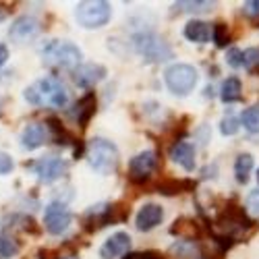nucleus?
<instances>
[{
    "mask_svg": "<svg viewBox=\"0 0 259 259\" xmlns=\"http://www.w3.org/2000/svg\"><path fill=\"white\" fill-rule=\"evenodd\" d=\"M128 249H131V236L126 232H114L110 239L100 247V257L102 259H116V257L124 255Z\"/></svg>",
    "mask_w": 259,
    "mask_h": 259,
    "instance_id": "f8f14e48",
    "label": "nucleus"
},
{
    "mask_svg": "<svg viewBox=\"0 0 259 259\" xmlns=\"http://www.w3.org/2000/svg\"><path fill=\"white\" fill-rule=\"evenodd\" d=\"M247 207H249L255 215H259V189H255V191L249 193V197H247Z\"/></svg>",
    "mask_w": 259,
    "mask_h": 259,
    "instance_id": "cd10ccee",
    "label": "nucleus"
},
{
    "mask_svg": "<svg viewBox=\"0 0 259 259\" xmlns=\"http://www.w3.org/2000/svg\"><path fill=\"white\" fill-rule=\"evenodd\" d=\"M19 253V245L11 239V236L0 234V259H11Z\"/></svg>",
    "mask_w": 259,
    "mask_h": 259,
    "instance_id": "412c9836",
    "label": "nucleus"
},
{
    "mask_svg": "<svg viewBox=\"0 0 259 259\" xmlns=\"http://www.w3.org/2000/svg\"><path fill=\"white\" fill-rule=\"evenodd\" d=\"M75 116H77V122L81 124V126H85L88 124V120L92 118V114L96 112V98H94V94H88L85 98H81L77 104H75Z\"/></svg>",
    "mask_w": 259,
    "mask_h": 259,
    "instance_id": "f3484780",
    "label": "nucleus"
},
{
    "mask_svg": "<svg viewBox=\"0 0 259 259\" xmlns=\"http://www.w3.org/2000/svg\"><path fill=\"white\" fill-rule=\"evenodd\" d=\"M170 158H172V162L183 166L187 172H191L195 168V147L187 141H179L170 147Z\"/></svg>",
    "mask_w": 259,
    "mask_h": 259,
    "instance_id": "2eb2a0df",
    "label": "nucleus"
},
{
    "mask_svg": "<svg viewBox=\"0 0 259 259\" xmlns=\"http://www.w3.org/2000/svg\"><path fill=\"white\" fill-rule=\"evenodd\" d=\"M239 118H234L232 114H228V116H224L222 118V122H220V131H222V135H234L236 131H239Z\"/></svg>",
    "mask_w": 259,
    "mask_h": 259,
    "instance_id": "5701e85b",
    "label": "nucleus"
},
{
    "mask_svg": "<svg viewBox=\"0 0 259 259\" xmlns=\"http://www.w3.org/2000/svg\"><path fill=\"white\" fill-rule=\"evenodd\" d=\"M226 62L230 64V67H234V69L243 67V52H241V50H236V48L228 50V54H226Z\"/></svg>",
    "mask_w": 259,
    "mask_h": 259,
    "instance_id": "393cba45",
    "label": "nucleus"
},
{
    "mask_svg": "<svg viewBox=\"0 0 259 259\" xmlns=\"http://www.w3.org/2000/svg\"><path fill=\"white\" fill-rule=\"evenodd\" d=\"M209 25L205 23V21H199V19H191L189 23L185 25V37L189 41H195V44H205V41L209 39Z\"/></svg>",
    "mask_w": 259,
    "mask_h": 259,
    "instance_id": "dca6fc26",
    "label": "nucleus"
},
{
    "mask_svg": "<svg viewBox=\"0 0 259 259\" xmlns=\"http://www.w3.org/2000/svg\"><path fill=\"white\" fill-rule=\"evenodd\" d=\"M257 62H259V50L257 48H249V50L243 52V64L247 69H251L253 64H257Z\"/></svg>",
    "mask_w": 259,
    "mask_h": 259,
    "instance_id": "a878e982",
    "label": "nucleus"
},
{
    "mask_svg": "<svg viewBox=\"0 0 259 259\" xmlns=\"http://www.w3.org/2000/svg\"><path fill=\"white\" fill-rule=\"evenodd\" d=\"M48 141H50V128L44 122H31L23 128V133H21V145L29 149V152L41 147Z\"/></svg>",
    "mask_w": 259,
    "mask_h": 259,
    "instance_id": "9d476101",
    "label": "nucleus"
},
{
    "mask_svg": "<svg viewBox=\"0 0 259 259\" xmlns=\"http://www.w3.org/2000/svg\"><path fill=\"white\" fill-rule=\"evenodd\" d=\"M106 77V69L102 64L90 62V64H81V67L75 71V83L79 88H92L98 81H102Z\"/></svg>",
    "mask_w": 259,
    "mask_h": 259,
    "instance_id": "4468645a",
    "label": "nucleus"
},
{
    "mask_svg": "<svg viewBox=\"0 0 259 259\" xmlns=\"http://www.w3.org/2000/svg\"><path fill=\"white\" fill-rule=\"evenodd\" d=\"M247 15H259V0H251V3H247L245 5V9H243Z\"/></svg>",
    "mask_w": 259,
    "mask_h": 259,
    "instance_id": "c85d7f7f",
    "label": "nucleus"
},
{
    "mask_svg": "<svg viewBox=\"0 0 259 259\" xmlns=\"http://www.w3.org/2000/svg\"><path fill=\"white\" fill-rule=\"evenodd\" d=\"M9 60V48L5 46V44H0V67Z\"/></svg>",
    "mask_w": 259,
    "mask_h": 259,
    "instance_id": "c756f323",
    "label": "nucleus"
},
{
    "mask_svg": "<svg viewBox=\"0 0 259 259\" xmlns=\"http://www.w3.org/2000/svg\"><path fill=\"white\" fill-rule=\"evenodd\" d=\"M44 226L50 234H62L71 226L69 207L64 203H60V201H52L44 211Z\"/></svg>",
    "mask_w": 259,
    "mask_h": 259,
    "instance_id": "6e6552de",
    "label": "nucleus"
},
{
    "mask_svg": "<svg viewBox=\"0 0 259 259\" xmlns=\"http://www.w3.org/2000/svg\"><path fill=\"white\" fill-rule=\"evenodd\" d=\"M211 35H213L215 46L224 48V46L228 44V33H226V25H224V23H215L213 29H211Z\"/></svg>",
    "mask_w": 259,
    "mask_h": 259,
    "instance_id": "b1692460",
    "label": "nucleus"
},
{
    "mask_svg": "<svg viewBox=\"0 0 259 259\" xmlns=\"http://www.w3.org/2000/svg\"><path fill=\"white\" fill-rule=\"evenodd\" d=\"M128 259H152V255H131Z\"/></svg>",
    "mask_w": 259,
    "mask_h": 259,
    "instance_id": "7c9ffc66",
    "label": "nucleus"
},
{
    "mask_svg": "<svg viewBox=\"0 0 259 259\" xmlns=\"http://www.w3.org/2000/svg\"><path fill=\"white\" fill-rule=\"evenodd\" d=\"M110 5L96 0V3H79L75 9V19L77 23L85 29H98L104 27L108 21H110Z\"/></svg>",
    "mask_w": 259,
    "mask_h": 259,
    "instance_id": "39448f33",
    "label": "nucleus"
},
{
    "mask_svg": "<svg viewBox=\"0 0 259 259\" xmlns=\"http://www.w3.org/2000/svg\"><path fill=\"white\" fill-rule=\"evenodd\" d=\"M15 168V164H13V158L9 156V154H5V152H0V177H5V175H9V172Z\"/></svg>",
    "mask_w": 259,
    "mask_h": 259,
    "instance_id": "bb28decb",
    "label": "nucleus"
},
{
    "mask_svg": "<svg viewBox=\"0 0 259 259\" xmlns=\"http://www.w3.org/2000/svg\"><path fill=\"white\" fill-rule=\"evenodd\" d=\"M23 96L33 106H50V108H62L69 98L67 88L56 77H44L31 83Z\"/></svg>",
    "mask_w": 259,
    "mask_h": 259,
    "instance_id": "f257e3e1",
    "label": "nucleus"
},
{
    "mask_svg": "<svg viewBox=\"0 0 259 259\" xmlns=\"http://www.w3.org/2000/svg\"><path fill=\"white\" fill-rule=\"evenodd\" d=\"M62 259H77V257H73V255H71V257H62Z\"/></svg>",
    "mask_w": 259,
    "mask_h": 259,
    "instance_id": "473e14b6",
    "label": "nucleus"
},
{
    "mask_svg": "<svg viewBox=\"0 0 259 259\" xmlns=\"http://www.w3.org/2000/svg\"><path fill=\"white\" fill-rule=\"evenodd\" d=\"M3 19H5V13H3V11H0V21H3Z\"/></svg>",
    "mask_w": 259,
    "mask_h": 259,
    "instance_id": "2f4dec72",
    "label": "nucleus"
},
{
    "mask_svg": "<svg viewBox=\"0 0 259 259\" xmlns=\"http://www.w3.org/2000/svg\"><path fill=\"white\" fill-rule=\"evenodd\" d=\"M135 50L149 62H162L172 58V50L166 41L156 33H137L133 37Z\"/></svg>",
    "mask_w": 259,
    "mask_h": 259,
    "instance_id": "423d86ee",
    "label": "nucleus"
},
{
    "mask_svg": "<svg viewBox=\"0 0 259 259\" xmlns=\"http://www.w3.org/2000/svg\"><path fill=\"white\" fill-rule=\"evenodd\" d=\"M253 170V156L251 154H241L234 162V175H236V181L239 183H247L249 181V175Z\"/></svg>",
    "mask_w": 259,
    "mask_h": 259,
    "instance_id": "6ab92c4d",
    "label": "nucleus"
},
{
    "mask_svg": "<svg viewBox=\"0 0 259 259\" xmlns=\"http://www.w3.org/2000/svg\"><path fill=\"white\" fill-rule=\"evenodd\" d=\"M164 81L172 94L187 96L197 85V71H195V67H191L187 62H177V64H170L166 69Z\"/></svg>",
    "mask_w": 259,
    "mask_h": 259,
    "instance_id": "20e7f679",
    "label": "nucleus"
},
{
    "mask_svg": "<svg viewBox=\"0 0 259 259\" xmlns=\"http://www.w3.org/2000/svg\"><path fill=\"white\" fill-rule=\"evenodd\" d=\"M88 160L94 170H98L100 175H110L118 166V149L112 141L96 137L88 145Z\"/></svg>",
    "mask_w": 259,
    "mask_h": 259,
    "instance_id": "f03ea898",
    "label": "nucleus"
},
{
    "mask_svg": "<svg viewBox=\"0 0 259 259\" xmlns=\"http://www.w3.org/2000/svg\"><path fill=\"white\" fill-rule=\"evenodd\" d=\"M175 9L185 13H205V11H211V3H177Z\"/></svg>",
    "mask_w": 259,
    "mask_h": 259,
    "instance_id": "4be33fe9",
    "label": "nucleus"
},
{
    "mask_svg": "<svg viewBox=\"0 0 259 259\" xmlns=\"http://www.w3.org/2000/svg\"><path fill=\"white\" fill-rule=\"evenodd\" d=\"M37 33H39V21L35 17H29V15L19 17L9 29V37L13 41H19V44L21 41H27V39L35 37Z\"/></svg>",
    "mask_w": 259,
    "mask_h": 259,
    "instance_id": "9b49d317",
    "label": "nucleus"
},
{
    "mask_svg": "<svg viewBox=\"0 0 259 259\" xmlns=\"http://www.w3.org/2000/svg\"><path fill=\"white\" fill-rule=\"evenodd\" d=\"M162 220H164V209H162L158 203H147V205H143V207L139 209L137 218H135V224H137L139 230L147 232V230L156 228Z\"/></svg>",
    "mask_w": 259,
    "mask_h": 259,
    "instance_id": "ddd939ff",
    "label": "nucleus"
},
{
    "mask_svg": "<svg viewBox=\"0 0 259 259\" xmlns=\"http://www.w3.org/2000/svg\"><path fill=\"white\" fill-rule=\"evenodd\" d=\"M241 124L249 133H259V106H251L241 114Z\"/></svg>",
    "mask_w": 259,
    "mask_h": 259,
    "instance_id": "aec40b11",
    "label": "nucleus"
},
{
    "mask_svg": "<svg viewBox=\"0 0 259 259\" xmlns=\"http://www.w3.org/2000/svg\"><path fill=\"white\" fill-rule=\"evenodd\" d=\"M158 166L156 152H141L128 162V179L133 183H145Z\"/></svg>",
    "mask_w": 259,
    "mask_h": 259,
    "instance_id": "1a4fd4ad",
    "label": "nucleus"
},
{
    "mask_svg": "<svg viewBox=\"0 0 259 259\" xmlns=\"http://www.w3.org/2000/svg\"><path fill=\"white\" fill-rule=\"evenodd\" d=\"M41 58L48 67H60V69H75L77 64L81 62V50L71 44V41H64V39H56L50 41V44L44 48L41 52Z\"/></svg>",
    "mask_w": 259,
    "mask_h": 259,
    "instance_id": "7ed1b4c3",
    "label": "nucleus"
},
{
    "mask_svg": "<svg viewBox=\"0 0 259 259\" xmlns=\"http://www.w3.org/2000/svg\"><path fill=\"white\" fill-rule=\"evenodd\" d=\"M31 170L41 183H54V181H58V179H62L64 175H67L69 164L64 160H60V158L48 156V158H41V160L33 162Z\"/></svg>",
    "mask_w": 259,
    "mask_h": 259,
    "instance_id": "0eeeda50",
    "label": "nucleus"
},
{
    "mask_svg": "<svg viewBox=\"0 0 259 259\" xmlns=\"http://www.w3.org/2000/svg\"><path fill=\"white\" fill-rule=\"evenodd\" d=\"M241 81L239 77H228L224 83H222V92H220V98L222 102L230 104V102H236V100H241Z\"/></svg>",
    "mask_w": 259,
    "mask_h": 259,
    "instance_id": "a211bd4d",
    "label": "nucleus"
},
{
    "mask_svg": "<svg viewBox=\"0 0 259 259\" xmlns=\"http://www.w3.org/2000/svg\"><path fill=\"white\" fill-rule=\"evenodd\" d=\"M257 181H259V170H257Z\"/></svg>",
    "mask_w": 259,
    "mask_h": 259,
    "instance_id": "72a5a7b5",
    "label": "nucleus"
}]
</instances>
